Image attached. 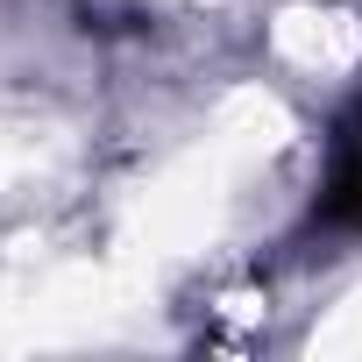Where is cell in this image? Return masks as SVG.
Instances as JSON below:
<instances>
[{
  "label": "cell",
  "mask_w": 362,
  "mask_h": 362,
  "mask_svg": "<svg viewBox=\"0 0 362 362\" xmlns=\"http://www.w3.org/2000/svg\"><path fill=\"white\" fill-rule=\"evenodd\" d=\"M327 221H362V107L348 114L341 142H334V170H327V199H320Z\"/></svg>",
  "instance_id": "1"
}]
</instances>
